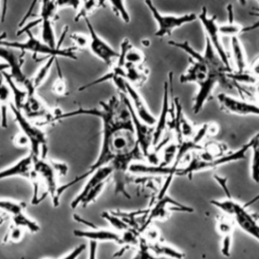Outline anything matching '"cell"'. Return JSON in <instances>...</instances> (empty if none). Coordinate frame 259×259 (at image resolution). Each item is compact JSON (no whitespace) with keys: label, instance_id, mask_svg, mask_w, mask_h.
I'll return each instance as SVG.
<instances>
[{"label":"cell","instance_id":"obj_1","mask_svg":"<svg viewBox=\"0 0 259 259\" xmlns=\"http://www.w3.org/2000/svg\"><path fill=\"white\" fill-rule=\"evenodd\" d=\"M80 115L95 116L101 120L100 151L97 159L86 172L75 177L66 184L60 185V196L65 190L87 178L96 169L110 165L113 169L112 178L114 180V193L116 195L120 193L130 198L131 196L125 189L126 174L133 164L142 162L146 159L140 149L136 137L126 96L118 93L117 96L113 95L106 101H100L98 107H79L67 112L60 111L56 115L54 122Z\"/></svg>","mask_w":259,"mask_h":259},{"label":"cell","instance_id":"obj_2","mask_svg":"<svg viewBox=\"0 0 259 259\" xmlns=\"http://www.w3.org/2000/svg\"><path fill=\"white\" fill-rule=\"evenodd\" d=\"M168 44L183 51L189 57L190 65L179 77V81L180 83H194L197 86V92L193 98L192 104L194 113L201 111L205 102L211 97L212 91L217 85H233L234 82L230 78L231 74L234 72L233 69L223 63L206 38L202 53L195 51L186 40H170Z\"/></svg>","mask_w":259,"mask_h":259},{"label":"cell","instance_id":"obj_3","mask_svg":"<svg viewBox=\"0 0 259 259\" xmlns=\"http://www.w3.org/2000/svg\"><path fill=\"white\" fill-rule=\"evenodd\" d=\"M250 143L249 141L244 144L239 149L228 152L221 157L213 158V159H205L201 157L199 154H193L191 158L188 160L186 165L178 166L175 168L172 167H161V166H154V165H146L142 163L133 164L130 168V171L137 174H149V175H162V176H170V177H191L201 171H207L211 169H215L222 165L241 161L246 158L247 153L249 152Z\"/></svg>","mask_w":259,"mask_h":259},{"label":"cell","instance_id":"obj_4","mask_svg":"<svg viewBox=\"0 0 259 259\" xmlns=\"http://www.w3.org/2000/svg\"><path fill=\"white\" fill-rule=\"evenodd\" d=\"M223 189L226 197L224 199H212L210 204L222 210L225 215L233 219L235 225L259 242V217L249 210V206L259 199V194L248 202L241 203L231 196L228 186L223 187Z\"/></svg>","mask_w":259,"mask_h":259},{"label":"cell","instance_id":"obj_5","mask_svg":"<svg viewBox=\"0 0 259 259\" xmlns=\"http://www.w3.org/2000/svg\"><path fill=\"white\" fill-rule=\"evenodd\" d=\"M39 4V15L35 20H32L29 24L23 26L18 34L21 32H26L31 30L36 24H41V40L51 46L52 48H57L64 39V36L67 32L68 26H66L62 32L60 39L57 41L55 30H54V20L59 11L63 7H73L77 9L79 2H65V1H42L38 2Z\"/></svg>","mask_w":259,"mask_h":259},{"label":"cell","instance_id":"obj_6","mask_svg":"<svg viewBox=\"0 0 259 259\" xmlns=\"http://www.w3.org/2000/svg\"><path fill=\"white\" fill-rule=\"evenodd\" d=\"M27 38L24 41H9L7 39L3 40L1 42V46L9 48V49H15L19 50L21 53H32L33 55H41L46 56L48 58L54 57V58H67V59H77L76 57V49L73 48H62V42L57 48H52L41 39L35 37L31 30L26 31Z\"/></svg>","mask_w":259,"mask_h":259},{"label":"cell","instance_id":"obj_7","mask_svg":"<svg viewBox=\"0 0 259 259\" xmlns=\"http://www.w3.org/2000/svg\"><path fill=\"white\" fill-rule=\"evenodd\" d=\"M10 110L20 128V133H22L29 143V153L34 159H46L48 153V142L45 132L39 127V125L26 118L21 110L17 109L12 103L10 105Z\"/></svg>","mask_w":259,"mask_h":259},{"label":"cell","instance_id":"obj_8","mask_svg":"<svg viewBox=\"0 0 259 259\" xmlns=\"http://www.w3.org/2000/svg\"><path fill=\"white\" fill-rule=\"evenodd\" d=\"M145 4L149 8L157 24L155 36L159 38L169 36L172 34V32L175 29L181 27L184 24L197 20V14L195 13H185L180 15L165 14V13H162L152 1H145Z\"/></svg>","mask_w":259,"mask_h":259},{"label":"cell","instance_id":"obj_9","mask_svg":"<svg viewBox=\"0 0 259 259\" xmlns=\"http://www.w3.org/2000/svg\"><path fill=\"white\" fill-rule=\"evenodd\" d=\"M0 59H2L3 63L7 65V70H9V74L7 73L8 76L18 86L25 89L27 94L36 93V89L33 87L30 78H28L22 70L24 62L23 58L17 57L11 49L0 45Z\"/></svg>","mask_w":259,"mask_h":259},{"label":"cell","instance_id":"obj_10","mask_svg":"<svg viewBox=\"0 0 259 259\" xmlns=\"http://www.w3.org/2000/svg\"><path fill=\"white\" fill-rule=\"evenodd\" d=\"M33 169L39 179L41 186L46 189V194H50L53 205L55 207L59 206L61 198L59 194L60 185L58 184V174L53 168L51 162L41 158H33Z\"/></svg>","mask_w":259,"mask_h":259},{"label":"cell","instance_id":"obj_11","mask_svg":"<svg viewBox=\"0 0 259 259\" xmlns=\"http://www.w3.org/2000/svg\"><path fill=\"white\" fill-rule=\"evenodd\" d=\"M197 20H199V22L204 30L205 38L210 42L211 47L217 52L220 59L223 61V63L227 67L231 68L230 59L227 55V52L225 51L223 41L221 39V33L219 30V24L217 22V17L213 15L209 16L207 14L206 8L204 6H202L200 12L197 14Z\"/></svg>","mask_w":259,"mask_h":259},{"label":"cell","instance_id":"obj_12","mask_svg":"<svg viewBox=\"0 0 259 259\" xmlns=\"http://www.w3.org/2000/svg\"><path fill=\"white\" fill-rule=\"evenodd\" d=\"M85 23L88 29L89 44L88 48L90 52L101 62L106 64L107 66H112L114 62L118 58V52L115 51L105 39H103L93 27L89 18H85Z\"/></svg>","mask_w":259,"mask_h":259},{"label":"cell","instance_id":"obj_13","mask_svg":"<svg viewBox=\"0 0 259 259\" xmlns=\"http://www.w3.org/2000/svg\"><path fill=\"white\" fill-rule=\"evenodd\" d=\"M172 72L168 75V80L164 83L163 98H162V107L159 117L156 119L154 125V135H153V147L160 145L162 143L164 134L168 131V118L170 112V105L172 101Z\"/></svg>","mask_w":259,"mask_h":259},{"label":"cell","instance_id":"obj_14","mask_svg":"<svg viewBox=\"0 0 259 259\" xmlns=\"http://www.w3.org/2000/svg\"><path fill=\"white\" fill-rule=\"evenodd\" d=\"M220 108L230 114L247 116L255 115L259 116V104L256 102H251L246 99L236 98L230 96L226 93H220L217 96Z\"/></svg>","mask_w":259,"mask_h":259},{"label":"cell","instance_id":"obj_15","mask_svg":"<svg viewBox=\"0 0 259 259\" xmlns=\"http://www.w3.org/2000/svg\"><path fill=\"white\" fill-rule=\"evenodd\" d=\"M167 191L168 190H163V189L160 190L158 200L156 201V203L153 205V207L149 211L146 226L153 220L165 219L171 208H174L179 211H186V212L193 211V209L191 207L183 205V204L177 202L176 200H174L172 197H170L168 195Z\"/></svg>","mask_w":259,"mask_h":259},{"label":"cell","instance_id":"obj_16","mask_svg":"<svg viewBox=\"0 0 259 259\" xmlns=\"http://www.w3.org/2000/svg\"><path fill=\"white\" fill-rule=\"evenodd\" d=\"M121 94H124L126 96L135 113L143 122H145L149 125H152V126L155 125L157 118L153 115V113L149 109L145 99L143 98V96L140 94V92L137 90V88L135 86H133L132 84L126 82L124 92Z\"/></svg>","mask_w":259,"mask_h":259},{"label":"cell","instance_id":"obj_17","mask_svg":"<svg viewBox=\"0 0 259 259\" xmlns=\"http://www.w3.org/2000/svg\"><path fill=\"white\" fill-rule=\"evenodd\" d=\"M113 174V169L110 165H106V166H102L98 169H96L95 171H93L88 177H87V181L84 184L83 188L81 189V191L75 196V198L71 201V207L72 208H76L80 205V202L82 200V198L87 194V192L92 189L93 187H95L96 185L102 183V182H107L109 177H111Z\"/></svg>","mask_w":259,"mask_h":259},{"label":"cell","instance_id":"obj_18","mask_svg":"<svg viewBox=\"0 0 259 259\" xmlns=\"http://www.w3.org/2000/svg\"><path fill=\"white\" fill-rule=\"evenodd\" d=\"M34 174L33 169V157L29 153L22 157L14 164L0 170V180L11 177H23L27 180H31Z\"/></svg>","mask_w":259,"mask_h":259},{"label":"cell","instance_id":"obj_19","mask_svg":"<svg viewBox=\"0 0 259 259\" xmlns=\"http://www.w3.org/2000/svg\"><path fill=\"white\" fill-rule=\"evenodd\" d=\"M73 234L76 237L84 238L89 241L94 242H115L117 244H121V233H117L112 230L106 229H98L95 228L94 230L89 231H82V230H75Z\"/></svg>","mask_w":259,"mask_h":259},{"label":"cell","instance_id":"obj_20","mask_svg":"<svg viewBox=\"0 0 259 259\" xmlns=\"http://www.w3.org/2000/svg\"><path fill=\"white\" fill-rule=\"evenodd\" d=\"M11 90L7 85L3 74L0 73V125L2 128L8 126V110L11 105Z\"/></svg>","mask_w":259,"mask_h":259},{"label":"cell","instance_id":"obj_21","mask_svg":"<svg viewBox=\"0 0 259 259\" xmlns=\"http://www.w3.org/2000/svg\"><path fill=\"white\" fill-rule=\"evenodd\" d=\"M231 50L232 56L234 60V65L236 68L235 73L242 74L247 70V60L246 53L243 48V45L239 38V36L231 37Z\"/></svg>","mask_w":259,"mask_h":259},{"label":"cell","instance_id":"obj_22","mask_svg":"<svg viewBox=\"0 0 259 259\" xmlns=\"http://www.w3.org/2000/svg\"><path fill=\"white\" fill-rule=\"evenodd\" d=\"M148 245L150 250L153 252V254L159 258L166 257L171 259H183L185 256V254L182 251L174 248L173 246L167 243L160 242L159 240L153 243H148Z\"/></svg>","mask_w":259,"mask_h":259},{"label":"cell","instance_id":"obj_23","mask_svg":"<svg viewBox=\"0 0 259 259\" xmlns=\"http://www.w3.org/2000/svg\"><path fill=\"white\" fill-rule=\"evenodd\" d=\"M148 76H149L148 69L144 68L142 65L137 66V65L125 64L124 66L123 78L126 82H128L135 87L143 85L148 79Z\"/></svg>","mask_w":259,"mask_h":259},{"label":"cell","instance_id":"obj_24","mask_svg":"<svg viewBox=\"0 0 259 259\" xmlns=\"http://www.w3.org/2000/svg\"><path fill=\"white\" fill-rule=\"evenodd\" d=\"M251 152V164H250V176L254 183H259V133L253 136L250 140Z\"/></svg>","mask_w":259,"mask_h":259},{"label":"cell","instance_id":"obj_25","mask_svg":"<svg viewBox=\"0 0 259 259\" xmlns=\"http://www.w3.org/2000/svg\"><path fill=\"white\" fill-rule=\"evenodd\" d=\"M3 77L7 83V85L9 86L10 90H11V95H12V98H13V102L12 104L19 110H21L25 100H26V97H27V92L25 89H23L22 87L18 86L9 76L6 72H3Z\"/></svg>","mask_w":259,"mask_h":259},{"label":"cell","instance_id":"obj_26","mask_svg":"<svg viewBox=\"0 0 259 259\" xmlns=\"http://www.w3.org/2000/svg\"><path fill=\"white\" fill-rule=\"evenodd\" d=\"M227 11H228V15H229V20L228 22L224 23L223 25H219V30L221 35H229L231 37L233 36H239L241 33H243V26H241L240 24H237L234 21V17H233V5L229 4L227 6Z\"/></svg>","mask_w":259,"mask_h":259},{"label":"cell","instance_id":"obj_27","mask_svg":"<svg viewBox=\"0 0 259 259\" xmlns=\"http://www.w3.org/2000/svg\"><path fill=\"white\" fill-rule=\"evenodd\" d=\"M11 220H12V224L14 226H17V227H19V228H21L23 230L25 229V230L29 231L30 233L35 234V233L39 232V230H40V227L37 224V222L32 220V219H30L29 217H27L24 213V211L20 212V213H18L16 215L11 217Z\"/></svg>","mask_w":259,"mask_h":259},{"label":"cell","instance_id":"obj_28","mask_svg":"<svg viewBox=\"0 0 259 259\" xmlns=\"http://www.w3.org/2000/svg\"><path fill=\"white\" fill-rule=\"evenodd\" d=\"M58 59L57 58H54V57H51V58H48L47 62L36 71V73L32 76V78H30L31 80V83L33 85V87L35 89H37V87L39 85L42 84V82L47 79L48 75H49V72L51 71L53 65L56 63Z\"/></svg>","mask_w":259,"mask_h":259},{"label":"cell","instance_id":"obj_29","mask_svg":"<svg viewBox=\"0 0 259 259\" xmlns=\"http://www.w3.org/2000/svg\"><path fill=\"white\" fill-rule=\"evenodd\" d=\"M25 207H26V204L23 201L0 199V211L3 212L4 214H9L10 217L23 212Z\"/></svg>","mask_w":259,"mask_h":259},{"label":"cell","instance_id":"obj_30","mask_svg":"<svg viewBox=\"0 0 259 259\" xmlns=\"http://www.w3.org/2000/svg\"><path fill=\"white\" fill-rule=\"evenodd\" d=\"M103 2L99 1H84L79 2V5L77 7V13L75 16V21H78L80 19L88 18V15L92 13L95 9H97L99 6L103 5Z\"/></svg>","mask_w":259,"mask_h":259},{"label":"cell","instance_id":"obj_31","mask_svg":"<svg viewBox=\"0 0 259 259\" xmlns=\"http://www.w3.org/2000/svg\"><path fill=\"white\" fill-rule=\"evenodd\" d=\"M101 215L113 228V231H115L117 233H123L128 230L127 224L121 218H119L117 213L110 212V211H104L101 213Z\"/></svg>","mask_w":259,"mask_h":259},{"label":"cell","instance_id":"obj_32","mask_svg":"<svg viewBox=\"0 0 259 259\" xmlns=\"http://www.w3.org/2000/svg\"><path fill=\"white\" fill-rule=\"evenodd\" d=\"M145 60L144 54L141 50H139L136 47H133L132 44H130L124 52V61L127 65H137L140 66L143 64Z\"/></svg>","mask_w":259,"mask_h":259},{"label":"cell","instance_id":"obj_33","mask_svg":"<svg viewBox=\"0 0 259 259\" xmlns=\"http://www.w3.org/2000/svg\"><path fill=\"white\" fill-rule=\"evenodd\" d=\"M177 154V143H171V144H167L164 147L163 150V154H162V161L158 166L161 167H168L171 166L175 160Z\"/></svg>","mask_w":259,"mask_h":259},{"label":"cell","instance_id":"obj_34","mask_svg":"<svg viewBox=\"0 0 259 259\" xmlns=\"http://www.w3.org/2000/svg\"><path fill=\"white\" fill-rule=\"evenodd\" d=\"M57 71H58V76L57 79L55 80L53 87H52V91L55 95L58 96H66L68 94L67 91V84H66V80L63 76V72L61 70V67L58 64V60H57Z\"/></svg>","mask_w":259,"mask_h":259},{"label":"cell","instance_id":"obj_35","mask_svg":"<svg viewBox=\"0 0 259 259\" xmlns=\"http://www.w3.org/2000/svg\"><path fill=\"white\" fill-rule=\"evenodd\" d=\"M130 259H162V258L155 256L153 252L150 250L147 241L144 238H141L139 239L138 250L136 254Z\"/></svg>","mask_w":259,"mask_h":259},{"label":"cell","instance_id":"obj_36","mask_svg":"<svg viewBox=\"0 0 259 259\" xmlns=\"http://www.w3.org/2000/svg\"><path fill=\"white\" fill-rule=\"evenodd\" d=\"M106 4H108L111 8V10L114 12V14L116 16H118L123 22L125 23H130L131 22V16L130 13L126 9L125 3L122 1H109L106 2Z\"/></svg>","mask_w":259,"mask_h":259},{"label":"cell","instance_id":"obj_37","mask_svg":"<svg viewBox=\"0 0 259 259\" xmlns=\"http://www.w3.org/2000/svg\"><path fill=\"white\" fill-rule=\"evenodd\" d=\"M24 237V230L14 226L13 224L10 226L8 232L3 238V243L8 244V243H19L22 241Z\"/></svg>","mask_w":259,"mask_h":259},{"label":"cell","instance_id":"obj_38","mask_svg":"<svg viewBox=\"0 0 259 259\" xmlns=\"http://www.w3.org/2000/svg\"><path fill=\"white\" fill-rule=\"evenodd\" d=\"M106 183H107V182H102V183L96 185L95 187H93L92 189H90V190L87 192V194L82 198V200H81V202H80V205H82V206L85 207V206L89 205L90 203L94 202V201L98 198V196L102 193V191L104 190V188H105V186H106Z\"/></svg>","mask_w":259,"mask_h":259},{"label":"cell","instance_id":"obj_39","mask_svg":"<svg viewBox=\"0 0 259 259\" xmlns=\"http://www.w3.org/2000/svg\"><path fill=\"white\" fill-rule=\"evenodd\" d=\"M70 38L75 44V49H85L88 48L89 36L79 32H73L70 35Z\"/></svg>","mask_w":259,"mask_h":259},{"label":"cell","instance_id":"obj_40","mask_svg":"<svg viewBox=\"0 0 259 259\" xmlns=\"http://www.w3.org/2000/svg\"><path fill=\"white\" fill-rule=\"evenodd\" d=\"M246 75L250 83H257L259 82V57L255 59V61L251 64V66L246 70Z\"/></svg>","mask_w":259,"mask_h":259},{"label":"cell","instance_id":"obj_41","mask_svg":"<svg viewBox=\"0 0 259 259\" xmlns=\"http://www.w3.org/2000/svg\"><path fill=\"white\" fill-rule=\"evenodd\" d=\"M85 245L84 244H80L77 247H75L72 251H70L68 254H66L65 256L61 257L60 259H77L85 250Z\"/></svg>","mask_w":259,"mask_h":259},{"label":"cell","instance_id":"obj_42","mask_svg":"<svg viewBox=\"0 0 259 259\" xmlns=\"http://www.w3.org/2000/svg\"><path fill=\"white\" fill-rule=\"evenodd\" d=\"M257 4H258V8L254 12H249V13L253 16H257L258 19L255 22H253L252 24L248 25V26H243V33L244 32H249V31H252V30H255V29L259 28V1H257Z\"/></svg>","mask_w":259,"mask_h":259},{"label":"cell","instance_id":"obj_43","mask_svg":"<svg viewBox=\"0 0 259 259\" xmlns=\"http://www.w3.org/2000/svg\"><path fill=\"white\" fill-rule=\"evenodd\" d=\"M53 168L56 170L58 175H66L68 172V166L64 162L60 161H51Z\"/></svg>","mask_w":259,"mask_h":259},{"label":"cell","instance_id":"obj_44","mask_svg":"<svg viewBox=\"0 0 259 259\" xmlns=\"http://www.w3.org/2000/svg\"><path fill=\"white\" fill-rule=\"evenodd\" d=\"M13 143L15 146L17 147H26V146H29V143L27 141V139L22 135V133H18L17 135H15V137L13 138Z\"/></svg>","mask_w":259,"mask_h":259},{"label":"cell","instance_id":"obj_45","mask_svg":"<svg viewBox=\"0 0 259 259\" xmlns=\"http://www.w3.org/2000/svg\"><path fill=\"white\" fill-rule=\"evenodd\" d=\"M97 246H98L97 242L90 241L88 259H97Z\"/></svg>","mask_w":259,"mask_h":259},{"label":"cell","instance_id":"obj_46","mask_svg":"<svg viewBox=\"0 0 259 259\" xmlns=\"http://www.w3.org/2000/svg\"><path fill=\"white\" fill-rule=\"evenodd\" d=\"M219 132V125L215 122H206V136H215Z\"/></svg>","mask_w":259,"mask_h":259},{"label":"cell","instance_id":"obj_47","mask_svg":"<svg viewBox=\"0 0 259 259\" xmlns=\"http://www.w3.org/2000/svg\"><path fill=\"white\" fill-rule=\"evenodd\" d=\"M252 96H255L259 100V82L255 83V86L252 88Z\"/></svg>","mask_w":259,"mask_h":259},{"label":"cell","instance_id":"obj_48","mask_svg":"<svg viewBox=\"0 0 259 259\" xmlns=\"http://www.w3.org/2000/svg\"><path fill=\"white\" fill-rule=\"evenodd\" d=\"M8 68H7V65L5 64V63H0V73H3V72H6V70H7Z\"/></svg>","mask_w":259,"mask_h":259},{"label":"cell","instance_id":"obj_49","mask_svg":"<svg viewBox=\"0 0 259 259\" xmlns=\"http://www.w3.org/2000/svg\"><path fill=\"white\" fill-rule=\"evenodd\" d=\"M5 39H6V32L3 31L2 33H0V45H1V42H2L3 40H5Z\"/></svg>","mask_w":259,"mask_h":259},{"label":"cell","instance_id":"obj_50","mask_svg":"<svg viewBox=\"0 0 259 259\" xmlns=\"http://www.w3.org/2000/svg\"><path fill=\"white\" fill-rule=\"evenodd\" d=\"M4 220H5V214H4L3 212H1V211H0V226L3 224Z\"/></svg>","mask_w":259,"mask_h":259},{"label":"cell","instance_id":"obj_51","mask_svg":"<svg viewBox=\"0 0 259 259\" xmlns=\"http://www.w3.org/2000/svg\"><path fill=\"white\" fill-rule=\"evenodd\" d=\"M142 42H143V45H145V46H146V47H148V46H150V40H148V41H147V42H146V41H145V39H143V40H142Z\"/></svg>","mask_w":259,"mask_h":259},{"label":"cell","instance_id":"obj_52","mask_svg":"<svg viewBox=\"0 0 259 259\" xmlns=\"http://www.w3.org/2000/svg\"><path fill=\"white\" fill-rule=\"evenodd\" d=\"M1 4H2V3H1V2H0V7H1Z\"/></svg>","mask_w":259,"mask_h":259}]
</instances>
